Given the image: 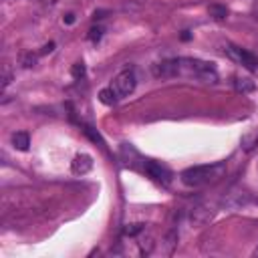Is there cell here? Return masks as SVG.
<instances>
[{
	"label": "cell",
	"mask_w": 258,
	"mask_h": 258,
	"mask_svg": "<svg viewBox=\"0 0 258 258\" xmlns=\"http://www.w3.org/2000/svg\"><path fill=\"white\" fill-rule=\"evenodd\" d=\"M226 171V165L220 161V163H208V165H194V167H187L181 171V181L187 185V187H200V185H208V183H214L218 181Z\"/></svg>",
	"instance_id": "cell-1"
},
{
	"label": "cell",
	"mask_w": 258,
	"mask_h": 258,
	"mask_svg": "<svg viewBox=\"0 0 258 258\" xmlns=\"http://www.w3.org/2000/svg\"><path fill=\"white\" fill-rule=\"evenodd\" d=\"M179 75L202 79L204 83H216L218 73L212 62L200 60V58H179Z\"/></svg>",
	"instance_id": "cell-2"
},
{
	"label": "cell",
	"mask_w": 258,
	"mask_h": 258,
	"mask_svg": "<svg viewBox=\"0 0 258 258\" xmlns=\"http://www.w3.org/2000/svg\"><path fill=\"white\" fill-rule=\"evenodd\" d=\"M224 50H226V54H228L234 62L242 64L244 69H248V71H258V56L252 54L250 50L240 48V46H234V44H228Z\"/></svg>",
	"instance_id": "cell-3"
},
{
	"label": "cell",
	"mask_w": 258,
	"mask_h": 258,
	"mask_svg": "<svg viewBox=\"0 0 258 258\" xmlns=\"http://www.w3.org/2000/svg\"><path fill=\"white\" fill-rule=\"evenodd\" d=\"M135 87H137V77H135V71H131V69L121 71V73L115 77V81H113V89L117 91L119 97L131 95V93L135 91Z\"/></svg>",
	"instance_id": "cell-4"
},
{
	"label": "cell",
	"mask_w": 258,
	"mask_h": 258,
	"mask_svg": "<svg viewBox=\"0 0 258 258\" xmlns=\"http://www.w3.org/2000/svg\"><path fill=\"white\" fill-rule=\"evenodd\" d=\"M143 171L153 179V181H157V183H161V185H169L171 183V171L167 169V167H163L161 163H157V161H145V165H143Z\"/></svg>",
	"instance_id": "cell-5"
},
{
	"label": "cell",
	"mask_w": 258,
	"mask_h": 258,
	"mask_svg": "<svg viewBox=\"0 0 258 258\" xmlns=\"http://www.w3.org/2000/svg\"><path fill=\"white\" fill-rule=\"evenodd\" d=\"M252 202H254V200H252V196H250L248 191H244V189H232L230 194L224 196L222 206H224L226 210H240V208H244V206H248V204H252Z\"/></svg>",
	"instance_id": "cell-6"
},
{
	"label": "cell",
	"mask_w": 258,
	"mask_h": 258,
	"mask_svg": "<svg viewBox=\"0 0 258 258\" xmlns=\"http://www.w3.org/2000/svg\"><path fill=\"white\" fill-rule=\"evenodd\" d=\"M151 73H153V77H157V79H171V77H177V75H179V58L161 60V62H157V64L151 67Z\"/></svg>",
	"instance_id": "cell-7"
},
{
	"label": "cell",
	"mask_w": 258,
	"mask_h": 258,
	"mask_svg": "<svg viewBox=\"0 0 258 258\" xmlns=\"http://www.w3.org/2000/svg\"><path fill=\"white\" fill-rule=\"evenodd\" d=\"M212 218H214V210H212L210 206H204V204L191 208V212H189V222H191V226H206Z\"/></svg>",
	"instance_id": "cell-8"
},
{
	"label": "cell",
	"mask_w": 258,
	"mask_h": 258,
	"mask_svg": "<svg viewBox=\"0 0 258 258\" xmlns=\"http://www.w3.org/2000/svg\"><path fill=\"white\" fill-rule=\"evenodd\" d=\"M91 169H93V157H91V155L79 153V155L73 157V161H71V171H73L75 175H85V173H89Z\"/></svg>",
	"instance_id": "cell-9"
},
{
	"label": "cell",
	"mask_w": 258,
	"mask_h": 258,
	"mask_svg": "<svg viewBox=\"0 0 258 258\" xmlns=\"http://www.w3.org/2000/svg\"><path fill=\"white\" fill-rule=\"evenodd\" d=\"M119 157H121V161H123V165H127V167H131V169H135L137 167V163H143L145 165V161L141 159V155L129 145V143H123L121 145V151H119Z\"/></svg>",
	"instance_id": "cell-10"
},
{
	"label": "cell",
	"mask_w": 258,
	"mask_h": 258,
	"mask_svg": "<svg viewBox=\"0 0 258 258\" xmlns=\"http://www.w3.org/2000/svg\"><path fill=\"white\" fill-rule=\"evenodd\" d=\"M234 89H236L238 93L246 95V93H252V91L256 89V85H254V81L248 79V77H236V79H234Z\"/></svg>",
	"instance_id": "cell-11"
},
{
	"label": "cell",
	"mask_w": 258,
	"mask_h": 258,
	"mask_svg": "<svg viewBox=\"0 0 258 258\" xmlns=\"http://www.w3.org/2000/svg\"><path fill=\"white\" fill-rule=\"evenodd\" d=\"M12 145H14V149H18V151H26L28 145H30V135H28L26 131H16V133L12 135Z\"/></svg>",
	"instance_id": "cell-12"
},
{
	"label": "cell",
	"mask_w": 258,
	"mask_h": 258,
	"mask_svg": "<svg viewBox=\"0 0 258 258\" xmlns=\"http://www.w3.org/2000/svg\"><path fill=\"white\" fill-rule=\"evenodd\" d=\"M117 99H119V95H117V91L113 87H107V89H101L99 91V101L103 105H115Z\"/></svg>",
	"instance_id": "cell-13"
},
{
	"label": "cell",
	"mask_w": 258,
	"mask_h": 258,
	"mask_svg": "<svg viewBox=\"0 0 258 258\" xmlns=\"http://www.w3.org/2000/svg\"><path fill=\"white\" fill-rule=\"evenodd\" d=\"M208 12H210V16L216 18V20H226V16H228V8L222 6V4H210V6H208Z\"/></svg>",
	"instance_id": "cell-14"
},
{
	"label": "cell",
	"mask_w": 258,
	"mask_h": 258,
	"mask_svg": "<svg viewBox=\"0 0 258 258\" xmlns=\"http://www.w3.org/2000/svg\"><path fill=\"white\" fill-rule=\"evenodd\" d=\"M256 143H258V129H252L250 133H246V135L242 137V147H244L246 151H250Z\"/></svg>",
	"instance_id": "cell-15"
},
{
	"label": "cell",
	"mask_w": 258,
	"mask_h": 258,
	"mask_svg": "<svg viewBox=\"0 0 258 258\" xmlns=\"http://www.w3.org/2000/svg\"><path fill=\"white\" fill-rule=\"evenodd\" d=\"M175 244H177V232L171 230V232L165 236V254H171L173 248H175Z\"/></svg>",
	"instance_id": "cell-16"
},
{
	"label": "cell",
	"mask_w": 258,
	"mask_h": 258,
	"mask_svg": "<svg viewBox=\"0 0 258 258\" xmlns=\"http://www.w3.org/2000/svg\"><path fill=\"white\" fill-rule=\"evenodd\" d=\"M143 228H145V224H127L123 228V234L125 236H137V234L143 232Z\"/></svg>",
	"instance_id": "cell-17"
},
{
	"label": "cell",
	"mask_w": 258,
	"mask_h": 258,
	"mask_svg": "<svg viewBox=\"0 0 258 258\" xmlns=\"http://www.w3.org/2000/svg\"><path fill=\"white\" fill-rule=\"evenodd\" d=\"M103 32H105L103 26H93V28L89 30V40H91V42H99L101 36H103Z\"/></svg>",
	"instance_id": "cell-18"
},
{
	"label": "cell",
	"mask_w": 258,
	"mask_h": 258,
	"mask_svg": "<svg viewBox=\"0 0 258 258\" xmlns=\"http://www.w3.org/2000/svg\"><path fill=\"white\" fill-rule=\"evenodd\" d=\"M83 131H85V133H87V135H89V137H91L95 143H99L101 147H105V141L101 139V135H99V133H95V131H93V127H89V125H83Z\"/></svg>",
	"instance_id": "cell-19"
},
{
	"label": "cell",
	"mask_w": 258,
	"mask_h": 258,
	"mask_svg": "<svg viewBox=\"0 0 258 258\" xmlns=\"http://www.w3.org/2000/svg\"><path fill=\"white\" fill-rule=\"evenodd\" d=\"M20 62H22V67L30 69V67H34V64H36V54H32V52H26V54H22Z\"/></svg>",
	"instance_id": "cell-20"
},
{
	"label": "cell",
	"mask_w": 258,
	"mask_h": 258,
	"mask_svg": "<svg viewBox=\"0 0 258 258\" xmlns=\"http://www.w3.org/2000/svg\"><path fill=\"white\" fill-rule=\"evenodd\" d=\"M10 83H12V71H10V67L6 64V67H4V71H2V85H0V87H2V91H4Z\"/></svg>",
	"instance_id": "cell-21"
},
{
	"label": "cell",
	"mask_w": 258,
	"mask_h": 258,
	"mask_svg": "<svg viewBox=\"0 0 258 258\" xmlns=\"http://www.w3.org/2000/svg\"><path fill=\"white\" fill-rule=\"evenodd\" d=\"M71 73H73L75 79H83L85 77V64L83 62H75L73 69H71Z\"/></svg>",
	"instance_id": "cell-22"
},
{
	"label": "cell",
	"mask_w": 258,
	"mask_h": 258,
	"mask_svg": "<svg viewBox=\"0 0 258 258\" xmlns=\"http://www.w3.org/2000/svg\"><path fill=\"white\" fill-rule=\"evenodd\" d=\"M151 248H153L151 238H147V240H141V242H139V250H141V254H149V252H151Z\"/></svg>",
	"instance_id": "cell-23"
},
{
	"label": "cell",
	"mask_w": 258,
	"mask_h": 258,
	"mask_svg": "<svg viewBox=\"0 0 258 258\" xmlns=\"http://www.w3.org/2000/svg\"><path fill=\"white\" fill-rule=\"evenodd\" d=\"M52 48H54V42H48V44H44V46H42V50H40V54H46V52H52Z\"/></svg>",
	"instance_id": "cell-24"
},
{
	"label": "cell",
	"mask_w": 258,
	"mask_h": 258,
	"mask_svg": "<svg viewBox=\"0 0 258 258\" xmlns=\"http://www.w3.org/2000/svg\"><path fill=\"white\" fill-rule=\"evenodd\" d=\"M105 14H107V10H95L93 18H95V20H97V18H105Z\"/></svg>",
	"instance_id": "cell-25"
},
{
	"label": "cell",
	"mask_w": 258,
	"mask_h": 258,
	"mask_svg": "<svg viewBox=\"0 0 258 258\" xmlns=\"http://www.w3.org/2000/svg\"><path fill=\"white\" fill-rule=\"evenodd\" d=\"M62 20H64L67 24H73V22H75V14H73V12H69V14L62 18Z\"/></svg>",
	"instance_id": "cell-26"
},
{
	"label": "cell",
	"mask_w": 258,
	"mask_h": 258,
	"mask_svg": "<svg viewBox=\"0 0 258 258\" xmlns=\"http://www.w3.org/2000/svg\"><path fill=\"white\" fill-rule=\"evenodd\" d=\"M254 256H256V258H258V246H256V248H254Z\"/></svg>",
	"instance_id": "cell-27"
}]
</instances>
